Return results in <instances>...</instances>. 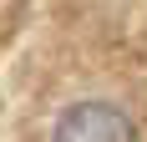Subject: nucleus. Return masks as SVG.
Returning a JSON list of instances; mask_svg holds the SVG:
<instances>
[{
    "mask_svg": "<svg viewBox=\"0 0 147 142\" xmlns=\"http://www.w3.org/2000/svg\"><path fill=\"white\" fill-rule=\"evenodd\" d=\"M56 142H137V127L112 101H76L56 122Z\"/></svg>",
    "mask_w": 147,
    "mask_h": 142,
    "instance_id": "nucleus-1",
    "label": "nucleus"
}]
</instances>
